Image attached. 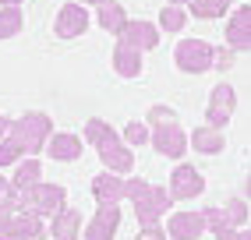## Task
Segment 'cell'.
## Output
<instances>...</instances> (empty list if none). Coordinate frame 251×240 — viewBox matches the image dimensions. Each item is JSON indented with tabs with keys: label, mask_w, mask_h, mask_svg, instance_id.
I'll return each instance as SVG.
<instances>
[{
	"label": "cell",
	"mask_w": 251,
	"mask_h": 240,
	"mask_svg": "<svg viewBox=\"0 0 251 240\" xmlns=\"http://www.w3.org/2000/svg\"><path fill=\"white\" fill-rule=\"evenodd\" d=\"M233 106H237V92L233 85H216L212 96H209V106H205V127L212 131H223L233 117Z\"/></svg>",
	"instance_id": "obj_6"
},
{
	"label": "cell",
	"mask_w": 251,
	"mask_h": 240,
	"mask_svg": "<svg viewBox=\"0 0 251 240\" xmlns=\"http://www.w3.org/2000/svg\"><path fill=\"white\" fill-rule=\"evenodd\" d=\"M124 145H145L149 142V127L142 124V120H131V124L124 127V138H121Z\"/></svg>",
	"instance_id": "obj_27"
},
{
	"label": "cell",
	"mask_w": 251,
	"mask_h": 240,
	"mask_svg": "<svg viewBox=\"0 0 251 240\" xmlns=\"http://www.w3.org/2000/svg\"><path fill=\"white\" fill-rule=\"evenodd\" d=\"M124 198H131V205H135V216L142 226H152V222H159V216L170 212V191L166 187H156V184H145L138 177H124Z\"/></svg>",
	"instance_id": "obj_2"
},
{
	"label": "cell",
	"mask_w": 251,
	"mask_h": 240,
	"mask_svg": "<svg viewBox=\"0 0 251 240\" xmlns=\"http://www.w3.org/2000/svg\"><path fill=\"white\" fill-rule=\"evenodd\" d=\"M85 138L96 145V152H99V159H103V166L110 169V173H117V177H124V173H131L135 169V156H131V148L121 142V134H117L106 120H89L85 124Z\"/></svg>",
	"instance_id": "obj_1"
},
{
	"label": "cell",
	"mask_w": 251,
	"mask_h": 240,
	"mask_svg": "<svg viewBox=\"0 0 251 240\" xmlns=\"http://www.w3.org/2000/svg\"><path fill=\"white\" fill-rule=\"evenodd\" d=\"M191 148L202 152V156H220L226 148V142H223V134L212 131V127H195L191 131Z\"/></svg>",
	"instance_id": "obj_20"
},
{
	"label": "cell",
	"mask_w": 251,
	"mask_h": 240,
	"mask_svg": "<svg viewBox=\"0 0 251 240\" xmlns=\"http://www.w3.org/2000/svg\"><path fill=\"white\" fill-rule=\"evenodd\" d=\"M64 205H68V191L60 184H32L28 191H22V209L39 216V219H53Z\"/></svg>",
	"instance_id": "obj_4"
},
{
	"label": "cell",
	"mask_w": 251,
	"mask_h": 240,
	"mask_svg": "<svg viewBox=\"0 0 251 240\" xmlns=\"http://www.w3.org/2000/svg\"><path fill=\"white\" fill-rule=\"evenodd\" d=\"M135 240H166V230L159 226V222H152V226H142V233Z\"/></svg>",
	"instance_id": "obj_30"
},
{
	"label": "cell",
	"mask_w": 251,
	"mask_h": 240,
	"mask_svg": "<svg viewBox=\"0 0 251 240\" xmlns=\"http://www.w3.org/2000/svg\"><path fill=\"white\" fill-rule=\"evenodd\" d=\"M78 4H85V7H96V4H103V0H78Z\"/></svg>",
	"instance_id": "obj_34"
},
{
	"label": "cell",
	"mask_w": 251,
	"mask_h": 240,
	"mask_svg": "<svg viewBox=\"0 0 251 240\" xmlns=\"http://www.w3.org/2000/svg\"><path fill=\"white\" fill-rule=\"evenodd\" d=\"M159 28L152 22H124V28L117 32V43H124L131 49H138V53H149V49L159 46Z\"/></svg>",
	"instance_id": "obj_8"
},
{
	"label": "cell",
	"mask_w": 251,
	"mask_h": 240,
	"mask_svg": "<svg viewBox=\"0 0 251 240\" xmlns=\"http://www.w3.org/2000/svg\"><path fill=\"white\" fill-rule=\"evenodd\" d=\"M18 169H14V177L7 180V187H14V191H28L32 184H39V177H43V166H39V159L36 156H25L22 163H14Z\"/></svg>",
	"instance_id": "obj_18"
},
{
	"label": "cell",
	"mask_w": 251,
	"mask_h": 240,
	"mask_svg": "<svg viewBox=\"0 0 251 240\" xmlns=\"http://www.w3.org/2000/svg\"><path fill=\"white\" fill-rule=\"evenodd\" d=\"M7 134L14 142H22L25 156H39L46 138L53 134V120H50L46 113H25L22 120H11L7 124Z\"/></svg>",
	"instance_id": "obj_3"
},
{
	"label": "cell",
	"mask_w": 251,
	"mask_h": 240,
	"mask_svg": "<svg viewBox=\"0 0 251 240\" xmlns=\"http://www.w3.org/2000/svg\"><path fill=\"white\" fill-rule=\"evenodd\" d=\"M85 28H89V7L78 4V0H68V4L60 7V14H57L53 32H57L60 39H75V36H81Z\"/></svg>",
	"instance_id": "obj_10"
},
{
	"label": "cell",
	"mask_w": 251,
	"mask_h": 240,
	"mask_svg": "<svg viewBox=\"0 0 251 240\" xmlns=\"http://www.w3.org/2000/svg\"><path fill=\"white\" fill-rule=\"evenodd\" d=\"M0 7H22V0H0Z\"/></svg>",
	"instance_id": "obj_33"
},
{
	"label": "cell",
	"mask_w": 251,
	"mask_h": 240,
	"mask_svg": "<svg viewBox=\"0 0 251 240\" xmlns=\"http://www.w3.org/2000/svg\"><path fill=\"white\" fill-rule=\"evenodd\" d=\"M11 216L14 212H7L4 205H0V240H11Z\"/></svg>",
	"instance_id": "obj_31"
},
{
	"label": "cell",
	"mask_w": 251,
	"mask_h": 240,
	"mask_svg": "<svg viewBox=\"0 0 251 240\" xmlns=\"http://www.w3.org/2000/svg\"><path fill=\"white\" fill-rule=\"evenodd\" d=\"M212 43L205 39H180L177 49H174V64H177V71L184 74H205L209 67H212Z\"/></svg>",
	"instance_id": "obj_5"
},
{
	"label": "cell",
	"mask_w": 251,
	"mask_h": 240,
	"mask_svg": "<svg viewBox=\"0 0 251 240\" xmlns=\"http://www.w3.org/2000/svg\"><path fill=\"white\" fill-rule=\"evenodd\" d=\"M170 120H177V113L170 110V106H152V110H149V124H170Z\"/></svg>",
	"instance_id": "obj_28"
},
{
	"label": "cell",
	"mask_w": 251,
	"mask_h": 240,
	"mask_svg": "<svg viewBox=\"0 0 251 240\" xmlns=\"http://www.w3.org/2000/svg\"><path fill=\"white\" fill-rule=\"evenodd\" d=\"M96 7H99V25H103V32H110V36H117V32L124 28V22H127L124 7L117 4V0H103V4H96Z\"/></svg>",
	"instance_id": "obj_21"
},
{
	"label": "cell",
	"mask_w": 251,
	"mask_h": 240,
	"mask_svg": "<svg viewBox=\"0 0 251 240\" xmlns=\"http://www.w3.org/2000/svg\"><path fill=\"white\" fill-rule=\"evenodd\" d=\"M202 191H205V180H202V173H198L191 163H180L174 173H170V198H174V201L198 198Z\"/></svg>",
	"instance_id": "obj_9"
},
{
	"label": "cell",
	"mask_w": 251,
	"mask_h": 240,
	"mask_svg": "<svg viewBox=\"0 0 251 240\" xmlns=\"http://www.w3.org/2000/svg\"><path fill=\"white\" fill-rule=\"evenodd\" d=\"M226 49L233 53H248L251 49V7H237L230 14V25H226Z\"/></svg>",
	"instance_id": "obj_12"
},
{
	"label": "cell",
	"mask_w": 251,
	"mask_h": 240,
	"mask_svg": "<svg viewBox=\"0 0 251 240\" xmlns=\"http://www.w3.org/2000/svg\"><path fill=\"white\" fill-rule=\"evenodd\" d=\"M113 71L121 78H138L142 74V53L131 49V46H124V43H117V49H113Z\"/></svg>",
	"instance_id": "obj_19"
},
{
	"label": "cell",
	"mask_w": 251,
	"mask_h": 240,
	"mask_svg": "<svg viewBox=\"0 0 251 240\" xmlns=\"http://www.w3.org/2000/svg\"><path fill=\"white\" fill-rule=\"evenodd\" d=\"M7 191V177H0V194H4Z\"/></svg>",
	"instance_id": "obj_35"
},
{
	"label": "cell",
	"mask_w": 251,
	"mask_h": 240,
	"mask_svg": "<svg viewBox=\"0 0 251 240\" xmlns=\"http://www.w3.org/2000/svg\"><path fill=\"white\" fill-rule=\"evenodd\" d=\"M212 67H233V49L216 46V49H212Z\"/></svg>",
	"instance_id": "obj_29"
},
{
	"label": "cell",
	"mask_w": 251,
	"mask_h": 240,
	"mask_svg": "<svg viewBox=\"0 0 251 240\" xmlns=\"http://www.w3.org/2000/svg\"><path fill=\"white\" fill-rule=\"evenodd\" d=\"M22 159H25L22 142H14L11 134H4V138H0V169H4V166H14V163H22Z\"/></svg>",
	"instance_id": "obj_25"
},
{
	"label": "cell",
	"mask_w": 251,
	"mask_h": 240,
	"mask_svg": "<svg viewBox=\"0 0 251 240\" xmlns=\"http://www.w3.org/2000/svg\"><path fill=\"white\" fill-rule=\"evenodd\" d=\"M184 22H188V7L170 4V7H163V11H159V28H163V32H180Z\"/></svg>",
	"instance_id": "obj_24"
},
{
	"label": "cell",
	"mask_w": 251,
	"mask_h": 240,
	"mask_svg": "<svg viewBox=\"0 0 251 240\" xmlns=\"http://www.w3.org/2000/svg\"><path fill=\"white\" fill-rule=\"evenodd\" d=\"M121 226V205H99L85 226V240H113Z\"/></svg>",
	"instance_id": "obj_11"
},
{
	"label": "cell",
	"mask_w": 251,
	"mask_h": 240,
	"mask_svg": "<svg viewBox=\"0 0 251 240\" xmlns=\"http://www.w3.org/2000/svg\"><path fill=\"white\" fill-rule=\"evenodd\" d=\"M202 233H205L202 212H174L170 222H166V237H174V240H198Z\"/></svg>",
	"instance_id": "obj_14"
},
{
	"label": "cell",
	"mask_w": 251,
	"mask_h": 240,
	"mask_svg": "<svg viewBox=\"0 0 251 240\" xmlns=\"http://www.w3.org/2000/svg\"><path fill=\"white\" fill-rule=\"evenodd\" d=\"M7 124H11V120H7L4 113H0V138H4V134H7Z\"/></svg>",
	"instance_id": "obj_32"
},
{
	"label": "cell",
	"mask_w": 251,
	"mask_h": 240,
	"mask_svg": "<svg viewBox=\"0 0 251 240\" xmlns=\"http://www.w3.org/2000/svg\"><path fill=\"white\" fill-rule=\"evenodd\" d=\"M46 156L50 159H57V163H75L78 156H81V138L78 134H71V131H53L46 138Z\"/></svg>",
	"instance_id": "obj_13"
},
{
	"label": "cell",
	"mask_w": 251,
	"mask_h": 240,
	"mask_svg": "<svg viewBox=\"0 0 251 240\" xmlns=\"http://www.w3.org/2000/svg\"><path fill=\"white\" fill-rule=\"evenodd\" d=\"M223 216H226V222H230V226H248V201H241V198H233L230 205H226V209H223Z\"/></svg>",
	"instance_id": "obj_26"
},
{
	"label": "cell",
	"mask_w": 251,
	"mask_h": 240,
	"mask_svg": "<svg viewBox=\"0 0 251 240\" xmlns=\"http://www.w3.org/2000/svg\"><path fill=\"white\" fill-rule=\"evenodd\" d=\"M149 142L156 145L159 156H170V159H180L184 152H188V134H184V127L177 124V120H170V124H156L152 131H149Z\"/></svg>",
	"instance_id": "obj_7"
},
{
	"label": "cell",
	"mask_w": 251,
	"mask_h": 240,
	"mask_svg": "<svg viewBox=\"0 0 251 240\" xmlns=\"http://www.w3.org/2000/svg\"><path fill=\"white\" fill-rule=\"evenodd\" d=\"M81 212L78 209H71V205H64V209L50 219V233H53L57 240H78L81 237Z\"/></svg>",
	"instance_id": "obj_15"
},
{
	"label": "cell",
	"mask_w": 251,
	"mask_h": 240,
	"mask_svg": "<svg viewBox=\"0 0 251 240\" xmlns=\"http://www.w3.org/2000/svg\"><path fill=\"white\" fill-rule=\"evenodd\" d=\"M170 4H177V7H184V4H188V0H170Z\"/></svg>",
	"instance_id": "obj_36"
},
{
	"label": "cell",
	"mask_w": 251,
	"mask_h": 240,
	"mask_svg": "<svg viewBox=\"0 0 251 240\" xmlns=\"http://www.w3.org/2000/svg\"><path fill=\"white\" fill-rule=\"evenodd\" d=\"M92 194H96L99 205H121V198H124V177H117V173L92 177Z\"/></svg>",
	"instance_id": "obj_17"
},
{
	"label": "cell",
	"mask_w": 251,
	"mask_h": 240,
	"mask_svg": "<svg viewBox=\"0 0 251 240\" xmlns=\"http://www.w3.org/2000/svg\"><path fill=\"white\" fill-rule=\"evenodd\" d=\"M22 7H0V39H11L22 32Z\"/></svg>",
	"instance_id": "obj_23"
},
{
	"label": "cell",
	"mask_w": 251,
	"mask_h": 240,
	"mask_svg": "<svg viewBox=\"0 0 251 240\" xmlns=\"http://www.w3.org/2000/svg\"><path fill=\"white\" fill-rule=\"evenodd\" d=\"M46 237V219L32 216V212H14L11 216V240H43Z\"/></svg>",
	"instance_id": "obj_16"
},
{
	"label": "cell",
	"mask_w": 251,
	"mask_h": 240,
	"mask_svg": "<svg viewBox=\"0 0 251 240\" xmlns=\"http://www.w3.org/2000/svg\"><path fill=\"white\" fill-rule=\"evenodd\" d=\"M188 7H191V14L195 18H223L226 14V7H230V0H188Z\"/></svg>",
	"instance_id": "obj_22"
}]
</instances>
